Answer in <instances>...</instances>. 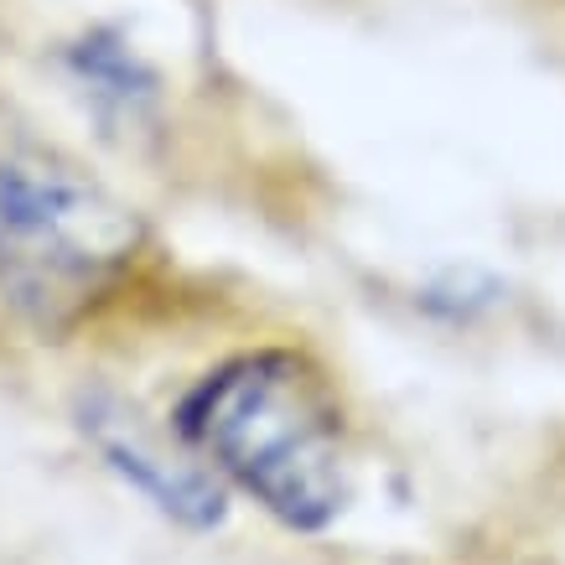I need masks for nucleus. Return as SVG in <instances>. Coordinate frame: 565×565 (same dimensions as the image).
Instances as JSON below:
<instances>
[{
  "mask_svg": "<svg viewBox=\"0 0 565 565\" xmlns=\"http://www.w3.org/2000/svg\"><path fill=\"white\" fill-rule=\"evenodd\" d=\"M78 426H84L88 446L104 457V467L120 472L167 519L188 524V530H213L223 519L228 509L223 478L192 451L177 426H151L120 394H88L78 405Z\"/></svg>",
  "mask_w": 565,
  "mask_h": 565,
  "instance_id": "3",
  "label": "nucleus"
},
{
  "mask_svg": "<svg viewBox=\"0 0 565 565\" xmlns=\"http://www.w3.org/2000/svg\"><path fill=\"white\" fill-rule=\"evenodd\" d=\"M146 223L73 151L0 115V307L32 327H68L120 291Z\"/></svg>",
  "mask_w": 565,
  "mask_h": 565,
  "instance_id": "2",
  "label": "nucleus"
},
{
  "mask_svg": "<svg viewBox=\"0 0 565 565\" xmlns=\"http://www.w3.org/2000/svg\"><path fill=\"white\" fill-rule=\"evenodd\" d=\"M172 426L228 488L296 534H317L353 503V436L343 394L301 348H244L207 369Z\"/></svg>",
  "mask_w": 565,
  "mask_h": 565,
  "instance_id": "1",
  "label": "nucleus"
}]
</instances>
